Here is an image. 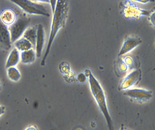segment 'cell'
<instances>
[{
	"label": "cell",
	"mask_w": 155,
	"mask_h": 130,
	"mask_svg": "<svg viewBox=\"0 0 155 130\" xmlns=\"http://www.w3.org/2000/svg\"><path fill=\"white\" fill-rule=\"evenodd\" d=\"M25 130H38V128L34 125H31L25 129Z\"/></svg>",
	"instance_id": "cell-19"
},
{
	"label": "cell",
	"mask_w": 155,
	"mask_h": 130,
	"mask_svg": "<svg viewBox=\"0 0 155 130\" xmlns=\"http://www.w3.org/2000/svg\"><path fill=\"white\" fill-rule=\"evenodd\" d=\"M20 60V54L19 51L17 48H13L11 51L8 58L7 59V62L5 64V68H10L15 67L18 63Z\"/></svg>",
	"instance_id": "cell-12"
},
{
	"label": "cell",
	"mask_w": 155,
	"mask_h": 130,
	"mask_svg": "<svg viewBox=\"0 0 155 130\" xmlns=\"http://www.w3.org/2000/svg\"><path fill=\"white\" fill-rule=\"evenodd\" d=\"M142 42L140 38L137 36L131 35L127 37L125 39L122 47L119 52L118 56L127 54L140 44Z\"/></svg>",
	"instance_id": "cell-8"
},
{
	"label": "cell",
	"mask_w": 155,
	"mask_h": 130,
	"mask_svg": "<svg viewBox=\"0 0 155 130\" xmlns=\"http://www.w3.org/2000/svg\"><path fill=\"white\" fill-rule=\"evenodd\" d=\"M60 71L61 73H63L64 74H67L70 72V67L69 66V65L68 63H67L66 65H63L60 68Z\"/></svg>",
	"instance_id": "cell-17"
},
{
	"label": "cell",
	"mask_w": 155,
	"mask_h": 130,
	"mask_svg": "<svg viewBox=\"0 0 155 130\" xmlns=\"http://www.w3.org/2000/svg\"><path fill=\"white\" fill-rule=\"evenodd\" d=\"M36 52L33 48L22 51L20 54L21 62L24 64H30L34 62L36 59Z\"/></svg>",
	"instance_id": "cell-14"
},
{
	"label": "cell",
	"mask_w": 155,
	"mask_h": 130,
	"mask_svg": "<svg viewBox=\"0 0 155 130\" xmlns=\"http://www.w3.org/2000/svg\"><path fill=\"white\" fill-rule=\"evenodd\" d=\"M17 19L16 12L12 8H5L0 12V21L5 26H12Z\"/></svg>",
	"instance_id": "cell-9"
},
{
	"label": "cell",
	"mask_w": 155,
	"mask_h": 130,
	"mask_svg": "<svg viewBox=\"0 0 155 130\" xmlns=\"http://www.w3.org/2000/svg\"><path fill=\"white\" fill-rule=\"evenodd\" d=\"M120 130H124V127L123 125H122V126H121V129H120Z\"/></svg>",
	"instance_id": "cell-22"
},
{
	"label": "cell",
	"mask_w": 155,
	"mask_h": 130,
	"mask_svg": "<svg viewBox=\"0 0 155 130\" xmlns=\"http://www.w3.org/2000/svg\"><path fill=\"white\" fill-rule=\"evenodd\" d=\"M141 78V71L140 69H137L131 72L127 76L120 85L119 90H126L132 86L137 84Z\"/></svg>",
	"instance_id": "cell-7"
},
{
	"label": "cell",
	"mask_w": 155,
	"mask_h": 130,
	"mask_svg": "<svg viewBox=\"0 0 155 130\" xmlns=\"http://www.w3.org/2000/svg\"><path fill=\"white\" fill-rule=\"evenodd\" d=\"M30 22L31 20L29 18L25 16H20L17 18L15 22L12 26L8 27L12 43H15L21 38L25 30L28 29Z\"/></svg>",
	"instance_id": "cell-5"
},
{
	"label": "cell",
	"mask_w": 155,
	"mask_h": 130,
	"mask_svg": "<svg viewBox=\"0 0 155 130\" xmlns=\"http://www.w3.org/2000/svg\"><path fill=\"white\" fill-rule=\"evenodd\" d=\"M150 20L153 25H155V13H153L150 16Z\"/></svg>",
	"instance_id": "cell-21"
},
{
	"label": "cell",
	"mask_w": 155,
	"mask_h": 130,
	"mask_svg": "<svg viewBox=\"0 0 155 130\" xmlns=\"http://www.w3.org/2000/svg\"><path fill=\"white\" fill-rule=\"evenodd\" d=\"M5 113V107L0 105V116Z\"/></svg>",
	"instance_id": "cell-20"
},
{
	"label": "cell",
	"mask_w": 155,
	"mask_h": 130,
	"mask_svg": "<svg viewBox=\"0 0 155 130\" xmlns=\"http://www.w3.org/2000/svg\"><path fill=\"white\" fill-rule=\"evenodd\" d=\"M11 1L30 14L40 15L46 17L50 16L46 8L41 4L28 0H11Z\"/></svg>",
	"instance_id": "cell-4"
},
{
	"label": "cell",
	"mask_w": 155,
	"mask_h": 130,
	"mask_svg": "<svg viewBox=\"0 0 155 130\" xmlns=\"http://www.w3.org/2000/svg\"><path fill=\"white\" fill-rule=\"evenodd\" d=\"M91 92L96 100L100 110L104 115L109 130H113L111 118L108 110L107 100L104 90L99 81L92 73L88 77Z\"/></svg>",
	"instance_id": "cell-2"
},
{
	"label": "cell",
	"mask_w": 155,
	"mask_h": 130,
	"mask_svg": "<svg viewBox=\"0 0 155 130\" xmlns=\"http://www.w3.org/2000/svg\"><path fill=\"white\" fill-rule=\"evenodd\" d=\"M14 44L15 47H16V48L22 52L33 49L34 47L29 41L25 39L23 37L18 39Z\"/></svg>",
	"instance_id": "cell-13"
},
{
	"label": "cell",
	"mask_w": 155,
	"mask_h": 130,
	"mask_svg": "<svg viewBox=\"0 0 155 130\" xmlns=\"http://www.w3.org/2000/svg\"><path fill=\"white\" fill-rule=\"evenodd\" d=\"M12 43L8 27L0 21V47L8 50L12 47Z\"/></svg>",
	"instance_id": "cell-10"
},
{
	"label": "cell",
	"mask_w": 155,
	"mask_h": 130,
	"mask_svg": "<svg viewBox=\"0 0 155 130\" xmlns=\"http://www.w3.org/2000/svg\"><path fill=\"white\" fill-rule=\"evenodd\" d=\"M45 43V30L44 26L39 24L37 28V38H36V56L40 57L44 48Z\"/></svg>",
	"instance_id": "cell-11"
},
{
	"label": "cell",
	"mask_w": 155,
	"mask_h": 130,
	"mask_svg": "<svg viewBox=\"0 0 155 130\" xmlns=\"http://www.w3.org/2000/svg\"><path fill=\"white\" fill-rule=\"evenodd\" d=\"M124 94L139 102L147 101L152 97V91L142 88L127 89Z\"/></svg>",
	"instance_id": "cell-6"
},
{
	"label": "cell",
	"mask_w": 155,
	"mask_h": 130,
	"mask_svg": "<svg viewBox=\"0 0 155 130\" xmlns=\"http://www.w3.org/2000/svg\"><path fill=\"white\" fill-rule=\"evenodd\" d=\"M1 90V84H0V91Z\"/></svg>",
	"instance_id": "cell-23"
},
{
	"label": "cell",
	"mask_w": 155,
	"mask_h": 130,
	"mask_svg": "<svg viewBox=\"0 0 155 130\" xmlns=\"http://www.w3.org/2000/svg\"><path fill=\"white\" fill-rule=\"evenodd\" d=\"M7 75L9 79L13 82L18 81L21 76L19 70L15 67L7 69Z\"/></svg>",
	"instance_id": "cell-16"
},
{
	"label": "cell",
	"mask_w": 155,
	"mask_h": 130,
	"mask_svg": "<svg viewBox=\"0 0 155 130\" xmlns=\"http://www.w3.org/2000/svg\"><path fill=\"white\" fill-rule=\"evenodd\" d=\"M77 80L80 83H83L87 80V77L85 76V74L83 73H80L77 76Z\"/></svg>",
	"instance_id": "cell-18"
},
{
	"label": "cell",
	"mask_w": 155,
	"mask_h": 130,
	"mask_svg": "<svg viewBox=\"0 0 155 130\" xmlns=\"http://www.w3.org/2000/svg\"><path fill=\"white\" fill-rule=\"evenodd\" d=\"M23 37L29 41L34 47L36 46L37 28L35 27H28L23 34Z\"/></svg>",
	"instance_id": "cell-15"
},
{
	"label": "cell",
	"mask_w": 155,
	"mask_h": 130,
	"mask_svg": "<svg viewBox=\"0 0 155 130\" xmlns=\"http://www.w3.org/2000/svg\"><path fill=\"white\" fill-rule=\"evenodd\" d=\"M120 7L123 15L127 19L139 20L144 15H150V12L142 9L132 1H125L121 2Z\"/></svg>",
	"instance_id": "cell-3"
},
{
	"label": "cell",
	"mask_w": 155,
	"mask_h": 130,
	"mask_svg": "<svg viewBox=\"0 0 155 130\" xmlns=\"http://www.w3.org/2000/svg\"><path fill=\"white\" fill-rule=\"evenodd\" d=\"M68 11V4L67 2L64 0L57 1L55 9L53 12L54 14L53 17L48 42L46 47V51L41 63V66H45V64L46 58L49 54L50 48L57 33L60 29L63 27L65 24L66 18L67 17Z\"/></svg>",
	"instance_id": "cell-1"
}]
</instances>
